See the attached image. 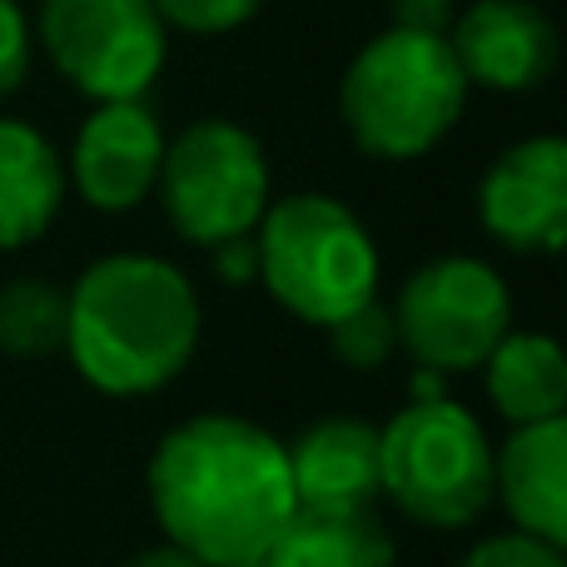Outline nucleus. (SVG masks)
<instances>
[{
    "label": "nucleus",
    "mask_w": 567,
    "mask_h": 567,
    "mask_svg": "<svg viewBox=\"0 0 567 567\" xmlns=\"http://www.w3.org/2000/svg\"><path fill=\"white\" fill-rule=\"evenodd\" d=\"M449 50L468 85L523 95L558 70V25L533 0H473L453 16Z\"/></svg>",
    "instance_id": "11"
},
{
    "label": "nucleus",
    "mask_w": 567,
    "mask_h": 567,
    "mask_svg": "<svg viewBox=\"0 0 567 567\" xmlns=\"http://www.w3.org/2000/svg\"><path fill=\"white\" fill-rule=\"evenodd\" d=\"M125 567H205V563L189 558V553L175 548V543H165V548H150V553H140V558H130Z\"/></svg>",
    "instance_id": "24"
},
{
    "label": "nucleus",
    "mask_w": 567,
    "mask_h": 567,
    "mask_svg": "<svg viewBox=\"0 0 567 567\" xmlns=\"http://www.w3.org/2000/svg\"><path fill=\"white\" fill-rule=\"evenodd\" d=\"M393 533L373 508H299L275 538L265 567H393Z\"/></svg>",
    "instance_id": "16"
},
{
    "label": "nucleus",
    "mask_w": 567,
    "mask_h": 567,
    "mask_svg": "<svg viewBox=\"0 0 567 567\" xmlns=\"http://www.w3.org/2000/svg\"><path fill=\"white\" fill-rule=\"evenodd\" d=\"M155 195L175 235L199 249L255 235L269 209L265 145L235 120H195L175 140H165Z\"/></svg>",
    "instance_id": "6"
},
{
    "label": "nucleus",
    "mask_w": 567,
    "mask_h": 567,
    "mask_svg": "<svg viewBox=\"0 0 567 567\" xmlns=\"http://www.w3.org/2000/svg\"><path fill=\"white\" fill-rule=\"evenodd\" d=\"M0 349L16 359H45L65 349V289L45 279L0 284Z\"/></svg>",
    "instance_id": "17"
},
{
    "label": "nucleus",
    "mask_w": 567,
    "mask_h": 567,
    "mask_svg": "<svg viewBox=\"0 0 567 567\" xmlns=\"http://www.w3.org/2000/svg\"><path fill=\"white\" fill-rule=\"evenodd\" d=\"M259 284L284 313L299 323L329 329L349 309L379 293L383 259L369 225L333 195H284L269 199L255 225Z\"/></svg>",
    "instance_id": "4"
},
{
    "label": "nucleus",
    "mask_w": 567,
    "mask_h": 567,
    "mask_svg": "<svg viewBox=\"0 0 567 567\" xmlns=\"http://www.w3.org/2000/svg\"><path fill=\"white\" fill-rule=\"evenodd\" d=\"M329 343H333V359L349 363V369H359V373L383 369V363L399 353L393 309L379 303V293H373L369 303H359V309H349L343 319L329 323Z\"/></svg>",
    "instance_id": "18"
},
{
    "label": "nucleus",
    "mask_w": 567,
    "mask_h": 567,
    "mask_svg": "<svg viewBox=\"0 0 567 567\" xmlns=\"http://www.w3.org/2000/svg\"><path fill=\"white\" fill-rule=\"evenodd\" d=\"M35 35L50 65L85 100H145L169 55V30L150 0H40Z\"/></svg>",
    "instance_id": "8"
},
{
    "label": "nucleus",
    "mask_w": 567,
    "mask_h": 567,
    "mask_svg": "<svg viewBox=\"0 0 567 567\" xmlns=\"http://www.w3.org/2000/svg\"><path fill=\"white\" fill-rule=\"evenodd\" d=\"M458 0H389V20L399 30H419V35H449Z\"/></svg>",
    "instance_id": "22"
},
{
    "label": "nucleus",
    "mask_w": 567,
    "mask_h": 567,
    "mask_svg": "<svg viewBox=\"0 0 567 567\" xmlns=\"http://www.w3.org/2000/svg\"><path fill=\"white\" fill-rule=\"evenodd\" d=\"M458 567H567L558 543H543L533 533H493V538H478L468 553H463Z\"/></svg>",
    "instance_id": "20"
},
{
    "label": "nucleus",
    "mask_w": 567,
    "mask_h": 567,
    "mask_svg": "<svg viewBox=\"0 0 567 567\" xmlns=\"http://www.w3.org/2000/svg\"><path fill=\"white\" fill-rule=\"evenodd\" d=\"M65 205V159L30 120H0V249H25Z\"/></svg>",
    "instance_id": "14"
},
{
    "label": "nucleus",
    "mask_w": 567,
    "mask_h": 567,
    "mask_svg": "<svg viewBox=\"0 0 567 567\" xmlns=\"http://www.w3.org/2000/svg\"><path fill=\"white\" fill-rule=\"evenodd\" d=\"M150 508L165 543L205 567L265 563L299 513L289 449L239 413H195L150 453Z\"/></svg>",
    "instance_id": "1"
},
{
    "label": "nucleus",
    "mask_w": 567,
    "mask_h": 567,
    "mask_svg": "<svg viewBox=\"0 0 567 567\" xmlns=\"http://www.w3.org/2000/svg\"><path fill=\"white\" fill-rule=\"evenodd\" d=\"M245 567H265V563H245Z\"/></svg>",
    "instance_id": "25"
},
{
    "label": "nucleus",
    "mask_w": 567,
    "mask_h": 567,
    "mask_svg": "<svg viewBox=\"0 0 567 567\" xmlns=\"http://www.w3.org/2000/svg\"><path fill=\"white\" fill-rule=\"evenodd\" d=\"M30 75V20L16 0H0V100H10Z\"/></svg>",
    "instance_id": "21"
},
{
    "label": "nucleus",
    "mask_w": 567,
    "mask_h": 567,
    "mask_svg": "<svg viewBox=\"0 0 567 567\" xmlns=\"http://www.w3.org/2000/svg\"><path fill=\"white\" fill-rule=\"evenodd\" d=\"M205 303L159 255H105L65 289V353L105 399H150L195 363Z\"/></svg>",
    "instance_id": "2"
},
{
    "label": "nucleus",
    "mask_w": 567,
    "mask_h": 567,
    "mask_svg": "<svg viewBox=\"0 0 567 567\" xmlns=\"http://www.w3.org/2000/svg\"><path fill=\"white\" fill-rule=\"evenodd\" d=\"M289 449V478L299 508L353 513L379 503V429L349 413L319 419Z\"/></svg>",
    "instance_id": "12"
},
{
    "label": "nucleus",
    "mask_w": 567,
    "mask_h": 567,
    "mask_svg": "<svg viewBox=\"0 0 567 567\" xmlns=\"http://www.w3.org/2000/svg\"><path fill=\"white\" fill-rule=\"evenodd\" d=\"M379 498L419 528H473L493 503V443L478 413L449 393L403 403L379 429Z\"/></svg>",
    "instance_id": "5"
},
{
    "label": "nucleus",
    "mask_w": 567,
    "mask_h": 567,
    "mask_svg": "<svg viewBox=\"0 0 567 567\" xmlns=\"http://www.w3.org/2000/svg\"><path fill=\"white\" fill-rule=\"evenodd\" d=\"M468 80L449 50V35L389 25L349 60L339 80V115L349 140L369 159H419L449 140L468 105Z\"/></svg>",
    "instance_id": "3"
},
{
    "label": "nucleus",
    "mask_w": 567,
    "mask_h": 567,
    "mask_svg": "<svg viewBox=\"0 0 567 567\" xmlns=\"http://www.w3.org/2000/svg\"><path fill=\"white\" fill-rule=\"evenodd\" d=\"M493 498L508 508L513 528L543 543H567V423H523L493 449Z\"/></svg>",
    "instance_id": "13"
},
{
    "label": "nucleus",
    "mask_w": 567,
    "mask_h": 567,
    "mask_svg": "<svg viewBox=\"0 0 567 567\" xmlns=\"http://www.w3.org/2000/svg\"><path fill=\"white\" fill-rule=\"evenodd\" d=\"M215 255V269H219V279L225 284H249L259 275V259H255V235H245V239H229V245H215L209 249Z\"/></svg>",
    "instance_id": "23"
},
{
    "label": "nucleus",
    "mask_w": 567,
    "mask_h": 567,
    "mask_svg": "<svg viewBox=\"0 0 567 567\" xmlns=\"http://www.w3.org/2000/svg\"><path fill=\"white\" fill-rule=\"evenodd\" d=\"M483 389L503 423H548L567 409V359L538 329H508L483 359Z\"/></svg>",
    "instance_id": "15"
},
{
    "label": "nucleus",
    "mask_w": 567,
    "mask_h": 567,
    "mask_svg": "<svg viewBox=\"0 0 567 567\" xmlns=\"http://www.w3.org/2000/svg\"><path fill=\"white\" fill-rule=\"evenodd\" d=\"M165 30H185V35H229V30L249 25L265 0H150Z\"/></svg>",
    "instance_id": "19"
},
{
    "label": "nucleus",
    "mask_w": 567,
    "mask_h": 567,
    "mask_svg": "<svg viewBox=\"0 0 567 567\" xmlns=\"http://www.w3.org/2000/svg\"><path fill=\"white\" fill-rule=\"evenodd\" d=\"M159 159H165V125L145 100H110L80 125L65 165V185L100 215H125L155 195Z\"/></svg>",
    "instance_id": "10"
},
{
    "label": "nucleus",
    "mask_w": 567,
    "mask_h": 567,
    "mask_svg": "<svg viewBox=\"0 0 567 567\" xmlns=\"http://www.w3.org/2000/svg\"><path fill=\"white\" fill-rule=\"evenodd\" d=\"M478 225L513 255H558L567 239V145L533 135L478 179Z\"/></svg>",
    "instance_id": "9"
},
{
    "label": "nucleus",
    "mask_w": 567,
    "mask_h": 567,
    "mask_svg": "<svg viewBox=\"0 0 567 567\" xmlns=\"http://www.w3.org/2000/svg\"><path fill=\"white\" fill-rule=\"evenodd\" d=\"M393 309L399 349L419 369L433 373H473L483 369L498 339L513 329V293L488 259L439 255L403 279Z\"/></svg>",
    "instance_id": "7"
}]
</instances>
